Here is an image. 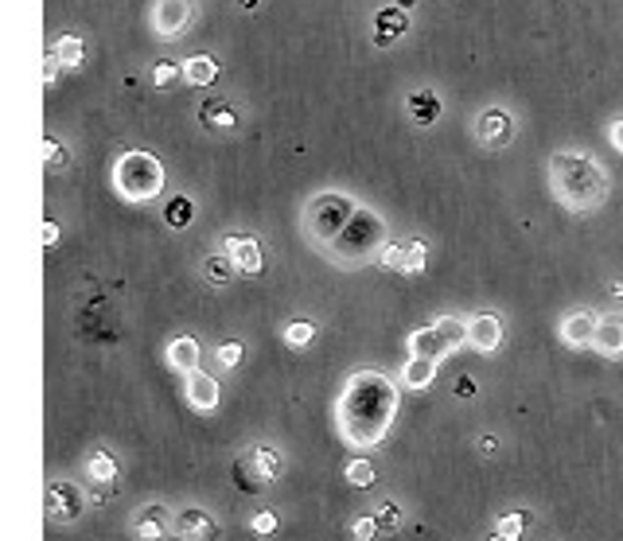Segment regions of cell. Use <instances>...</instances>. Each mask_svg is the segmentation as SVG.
I'll return each mask as SVG.
<instances>
[{
  "label": "cell",
  "instance_id": "1",
  "mask_svg": "<svg viewBox=\"0 0 623 541\" xmlns=\"http://www.w3.org/2000/svg\"><path fill=\"white\" fill-rule=\"evenodd\" d=\"M394 405L398 390L378 370H359L339 398V429L351 444H378L382 432L390 429Z\"/></svg>",
  "mask_w": 623,
  "mask_h": 541
},
{
  "label": "cell",
  "instance_id": "2",
  "mask_svg": "<svg viewBox=\"0 0 623 541\" xmlns=\"http://www.w3.org/2000/svg\"><path fill=\"white\" fill-rule=\"evenodd\" d=\"M549 187L553 199L569 211H596L608 199V172L585 152H553L549 156Z\"/></svg>",
  "mask_w": 623,
  "mask_h": 541
},
{
  "label": "cell",
  "instance_id": "3",
  "mask_svg": "<svg viewBox=\"0 0 623 541\" xmlns=\"http://www.w3.org/2000/svg\"><path fill=\"white\" fill-rule=\"evenodd\" d=\"M390 242L386 238V223H382L374 211H354V218L347 223V230L335 238L332 246H327V257H332L335 265H347V269H354V265H366L374 257V253H382V246Z\"/></svg>",
  "mask_w": 623,
  "mask_h": 541
},
{
  "label": "cell",
  "instance_id": "4",
  "mask_svg": "<svg viewBox=\"0 0 623 541\" xmlns=\"http://www.w3.org/2000/svg\"><path fill=\"white\" fill-rule=\"evenodd\" d=\"M113 191L125 203H152L164 191V164L152 152H122L113 164Z\"/></svg>",
  "mask_w": 623,
  "mask_h": 541
},
{
  "label": "cell",
  "instance_id": "5",
  "mask_svg": "<svg viewBox=\"0 0 623 541\" xmlns=\"http://www.w3.org/2000/svg\"><path fill=\"white\" fill-rule=\"evenodd\" d=\"M354 211H359V206H354V199H347V196H335V191L316 196L304 206V238H312V242L327 250V246L347 230Z\"/></svg>",
  "mask_w": 623,
  "mask_h": 541
},
{
  "label": "cell",
  "instance_id": "6",
  "mask_svg": "<svg viewBox=\"0 0 623 541\" xmlns=\"http://www.w3.org/2000/svg\"><path fill=\"white\" fill-rule=\"evenodd\" d=\"M191 20H196V4H191V0H157V9H152V32H157V39H176L184 36Z\"/></svg>",
  "mask_w": 623,
  "mask_h": 541
},
{
  "label": "cell",
  "instance_id": "7",
  "mask_svg": "<svg viewBox=\"0 0 623 541\" xmlns=\"http://www.w3.org/2000/svg\"><path fill=\"white\" fill-rule=\"evenodd\" d=\"M475 137H479V144L491 152L507 149L514 140V117L507 110H499V105H491V110H484L475 117Z\"/></svg>",
  "mask_w": 623,
  "mask_h": 541
},
{
  "label": "cell",
  "instance_id": "8",
  "mask_svg": "<svg viewBox=\"0 0 623 541\" xmlns=\"http://www.w3.org/2000/svg\"><path fill=\"white\" fill-rule=\"evenodd\" d=\"M83 491L75 483H51L47 487V518L51 523H75L78 514H83Z\"/></svg>",
  "mask_w": 623,
  "mask_h": 541
},
{
  "label": "cell",
  "instance_id": "9",
  "mask_svg": "<svg viewBox=\"0 0 623 541\" xmlns=\"http://www.w3.org/2000/svg\"><path fill=\"white\" fill-rule=\"evenodd\" d=\"M223 253L242 273H261V265H265V257H261V242L258 238H250V234H226Z\"/></svg>",
  "mask_w": 623,
  "mask_h": 541
},
{
  "label": "cell",
  "instance_id": "10",
  "mask_svg": "<svg viewBox=\"0 0 623 541\" xmlns=\"http://www.w3.org/2000/svg\"><path fill=\"white\" fill-rule=\"evenodd\" d=\"M468 347H475L479 355H491L502 347V324L491 312H479V316L468 319Z\"/></svg>",
  "mask_w": 623,
  "mask_h": 541
},
{
  "label": "cell",
  "instance_id": "11",
  "mask_svg": "<svg viewBox=\"0 0 623 541\" xmlns=\"http://www.w3.org/2000/svg\"><path fill=\"white\" fill-rule=\"evenodd\" d=\"M596 327H600V319L593 316V312H585V309H573L565 319H561V327H558V336H561V343L565 347H593V339H596Z\"/></svg>",
  "mask_w": 623,
  "mask_h": 541
},
{
  "label": "cell",
  "instance_id": "12",
  "mask_svg": "<svg viewBox=\"0 0 623 541\" xmlns=\"http://www.w3.org/2000/svg\"><path fill=\"white\" fill-rule=\"evenodd\" d=\"M184 393H187V405H196L199 413L219 410V398H223V390H219V382H214L211 374H203V370H191V374H187Z\"/></svg>",
  "mask_w": 623,
  "mask_h": 541
},
{
  "label": "cell",
  "instance_id": "13",
  "mask_svg": "<svg viewBox=\"0 0 623 541\" xmlns=\"http://www.w3.org/2000/svg\"><path fill=\"white\" fill-rule=\"evenodd\" d=\"M410 32V12L406 9H382V12H374V43L378 47H390L394 39H401Z\"/></svg>",
  "mask_w": 623,
  "mask_h": 541
},
{
  "label": "cell",
  "instance_id": "14",
  "mask_svg": "<svg viewBox=\"0 0 623 541\" xmlns=\"http://www.w3.org/2000/svg\"><path fill=\"white\" fill-rule=\"evenodd\" d=\"M199 125H203L207 133H234L238 129V113H234V105L223 102V98H207V102L199 105Z\"/></svg>",
  "mask_w": 623,
  "mask_h": 541
},
{
  "label": "cell",
  "instance_id": "15",
  "mask_svg": "<svg viewBox=\"0 0 623 541\" xmlns=\"http://www.w3.org/2000/svg\"><path fill=\"white\" fill-rule=\"evenodd\" d=\"M448 351H452V343H448V336L440 331L437 324L421 327V331H413L410 336V355H421V358H445Z\"/></svg>",
  "mask_w": 623,
  "mask_h": 541
},
{
  "label": "cell",
  "instance_id": "16",
  "mask_svg": "<svg viewBox=\"0 0 623 541\" xmlns=\"http://www.w3.org/2000/svg\"><path fill=\"white\" fill-rule=\"evenodd\" d=\"M199 355H203V351H199V343L191 336H176L167 343V366L179 374L199 370Z\"/></svg>",
  "mask_w": 623,
  "mask_h": 541
},
{
  "label": "cell",
  "instance_id": "17",
  "mask_svg": "<svg viewBox=\"0 0 623 541\" xmlns=\"http://www.w3.org/2000/svg\"><path fill=\"white\" fill-rule=\"evenodd\" d=\"M179 533L187 541H219V523L207 511H184L179 514Z\"/></svg>",
  "mask_w": 623,
  "mask_h": 541
},
{
  "label": "cell",
  "instance_id": "18",
  "mask_svg": "<svg viewBox=\"0 0 623 541\" xmlns=\"http://www.w3.org/2000/svg\"><path fill=\"white\" fill-rule=\"evenodd\" d=\"M406 110H410L413 125H437L440 113H445V105H440V98L433 90H418V93H410Z\"/></svg>",
  "mask_w": 623,
  "mask_h": 541
},
{
  "label": "cell",
  "instance_id": "19",
  "mask_svg": "<svg viewBox=\"0 0 623 541\" xmlns=\"http://www.w3.org/2000/svg\"><path fill=\"white\" fill-rule=\"evenodd\" d=\"M593 347H596V351H600L605 358H620V355H623V319H600Z\"/></svg>",
  "mask_w": 623,
  "mask_h": 541
},
{
  "label": "cell",
  "instance_id": "20",
  "mask_svg": "<svg viewBox=\"0 0 623 541\" xmlns=\"http://www.w3.org/2000/svg\"><path fill=\"white\" fill-rule=\"evenodd\" d=\"M433 378H437V358L410 355V363L401 366V382H406V390H425Z\"/></svg>",
  "mask_w": 623,
  "mask_h": 541
},
{
  "label": "cell",
  "instance_id": "21",
  "mask_svg": "<svg viewBox=\"0 0 623 541\" xmlns=\"http://www.w3.org/2000/svg\"><path fill=\"white\" fill-rule=\"evenodd\" d=\"M214 78H219V59H214V55L184 59V83L187 86H211Z\"/></svg>",
  "mask_w": 623,
  "mask_h": 541
},
{
  "label": "cell",
  "instance_id": "22",
  "mask_svg": "<svg viewBox=\"0 0 623 541\" xmlns=\"http://www.w3.org/2000/svg\"><path fill=\"white\" fill-rule=\"evenodd\" d=\"M167 533V511L164 506H145L137 514V538L140 541H164Z\"/></svg>",
  "mask_w": 623,
  "mask_h": 541
},
{
  "label": "cell",
  "instance_id": "23",
  "mask_svg": "<svg viewBox=\"0 0 623 541\" xmlns=\"http://www.w3.org/2000/svg\"><path fill=\"white\" fill-rule=\"evenodd\" d=\"M246 464L258 471L261 483H273V479H281V471H285V467H281V456L273 449H253L250 456H246Z\"/></svg>",
  "mask_w": 623,
  "mask_h": 541
},
{
  "label": "cell",
  "instance_id": "24",
  "mask_svg": "<svg viewBox=\"0 0 623 541\" xmlns=\"http://www.w3.org/2000/svg\"><path fill=\"white\" fill-rule=\"evenodd\" d=\"M164 223L172 226V230H184V226L196 223V203L187 196H176L172 203L164 206Z\"/></svg>",
  "mask_w": 623,
  "mask_h": 541
},
{
  "label": "cell",
  "instance_id": "25",
  "mask_svg": "<svg viewBox=\"0 0 623 541\" xmlns=\"http://www.w3.org/2000/svg\"><path fill=\"white\" fill-rule=\"evenodd\" d=\"M531 523H534V514H531V511H511V514H502L495 530H499L502 541H519L522 533L531 530Z\"/></svg>",
  "mask_w": 623,
  "mask_h": 541
},
{
  "label": "cell",
  "instance_id": "26",
  "mask_svg": "<svg viewBox=\"0 0 623 541\" xmlns=\"http://www.w3.org/2000/svg\"><path fill=\"white\" fill-rule=\"evenodd\" d=\"M234 273H238V265H234L226 253H214V257H207V262H203V277L211 280V285H219V289H223V285H230Z\"/></svg>",
  "mask_w": 623,
  "mask_h": 541
},
{
  "label": "cell",
  "instance_id": "27",
  "mask_svg": "<svg viewBox=\"0 0 623 541\" xmlns=\"http://www.w3.org/2000/svg\"><path fill=\"white\" fill-rule=\"evenodd\" d=\"M86 471H90L98 483H110V479L117 476V460H113L105 449H94L90 456H86Z\"/></svg>",
  "mask_w": 623,
  "mask_h": 541
},
{
  "label": "cell",
  "instance_id": "28",
  "mask_svg": "<svg viewBox=\"0 0 623 541\" xmlns=\"http://www.w3.org/2000/svg\"><path fill=\"white\" fill-rule=\"evenodd\" d=\"M83 55H86V43L78 36H63L55 43V59L63 66H78V63H83Z\"/></svg>",
  "mask_w": 623,
  "mask_h": 541
},
{
  "label": "cell",
  "instance_id": "29",
  "mask_svg": "<svg viewBox=\"0 0 623 541\" xmlns=\"http://www.w3.org/2000/svg\"><path fill=\"white\" fill-rule=\"evenodd\" d=\"M425 253L428 246L421 242V238L406 242V265H401V273H406V277H421V273H425Z\"/></svg>",
  "mask_w": 623,
  "mask_h": 541
},
{
  "label": "cell",
  "instance_id": "30",
  "mask_svg": "<svg viewBox=\"0 0 623 541\" xmlns=\"http://www.w3.org/2000/svg\"><path fill=\"white\" fill-rule=\"evenodd\" d=\"M179 78H184V63H172V59H160V63L152 66V83H157V86H176Z\"/></svg>",
  "mask_w": 623,
  "mask_h": 541
},
{
  "label": "cell",
  "instance_id": "31",
  "mask_svg": "<svg viewBox=\"0 0 623 541\" xmlns=\"http://www.w3.org/2000/svg\"><path fill=\"white\" fill-rule=\"evenodd\" d=\"M312 339H316V324H304V319H297V324L285 327V343L297 347V351L312 343Z\"/></svg>",
  "mask_w": 623,
  "mask_h": 541
},
{
  "label": "cell",
  "instance_id": "32",
  "mask_svg": "<svg viewBox=\"0 0 623 541\" xmlns=\"http://www.w3.org/2000/svg\"><path fill=\"white\" fill-rule=\"evenodd\" d=\"M347 483H351V487H371L374 483V464H371V460H351V464H347Z\"/></svg>",
  "mask_w": 623,
  "mask_h": 541
},
{
  "label": "cell",
  "instance_id": "33",
  "mask_svg": "<svg viewBox=\"0 0 623 541\" xmlns=\"http://www.w3.org/2000/svg\"><path fill=\"white\" fill-rule=\"evenodd\" d=\"M437 327H440V331H445V336H448V343H452V351L468 343V324H460L457 316H440V319H437Z\"/></svg>",
  "mask_w": 623,
  "mask_h": 541
},
{
  "label": "cell",
  "instance_id": "34",
  "mask_svg": "<svg viewBox=\"0 0 623 541\" xmlns=\"http://www.w3.org/2000/svg\"><path fill=\"white\" fill-rule=\"evenodd\" d=\"M378 262L386 265V269L401 273V265H406V242H386V246H382V253H378Z\"/></svg>",
  "mask_w": 623,
  "mask_h": 541
},
{
  "label": "cell",
  "instance_id": "35",
  "mask_svg": "<svg viewBox=\"0 0 623 541\" xmlns=\"http://www.w3.org/2000/svg\"><path fill=\"white\" fill-rule=\"evenodd\" d=\"M277 514L273 511H261V514H253V523H250V530L258 533V538H273L277 533Z\"/></svg>",
  "mask_w": 623,
  "mask_h": 541
},
{
  "label": "cell",
  "instance_id": "36",
  "mask_svg": "<svg viewBox=\"0 0 623 541\" xmlns=\"http://www.w3.org/2000/svg\"><path fill=\"white\" fill-rule=\"evenodd\" d=\"M374 518H378L382 533L401 530V511H398V506H394V503H382V506H378V514H374Z\"/></svg>",
  "mask_w": 623,
  "mask_h": 541
},
{
  "label": "cell",
  "instance_id": "37",
  "mask_svg": "<svg viewBox=\"0 0 623 541\" xmlns=\"http://www.w3.org/2000/svg\"><path fill=\"white\" fill-rule=\"evenodd\" d=\"M238 363H242V343H238V339H226V343L219 347V366L234 370Z\"/></svg>",
  "mask_w": 623,
  "mask_h": 541
},
{
  "label": "cell",
  "instance_id": "38",
  "mask_svg": "<svg viewBox=\"0 0 623 541\" xmlns=\"http://www.w3.org/2000/svg\"><path fill=\"white\" fill-rule=\"evenodd\" d=\"M43 152H47V168H66V164H71V152H66V144L59 149V140L47 137Z\"/></svg>",
  "mask_w": 623,
  "mask_h": 541
},
{
  "label": "cell",
  "instance_id": "39",
  "mask_svg": "<svg viewBox=\"0 0 623 541\" xmlns=\"http://www.w3.org/2000/svg\"><path fill=\"white\" fill-rule=\"evenodd\" d=\"M351 533H354V541H374L382 533V526H378V518H359V523L351 526Z\"/></svg>",
  "mask_w": 623,
  "mask_h": 541
},
{
  "label": "cell",
  "instance_id": "40",
  "mask_svg": "<svg viewBox=\"0 0 623 541\" xmlns=\"http://www.w3.org/2000/svg\"><path fill=\"white\" fill-rule=\"evenodd\" d=\"M608 140H612V149L623 152V117H615L612 129H608Z\"/></svg>",
  "mask_w": 623,
  "mask_h": 541
},
{
  "label": "cell",
  "instance_id": "41",
  "mask_svg": "<svg viewBox=\"0 0 623 541\" xmlns=\"http://www.w3.org/2000/svg\"><path fill=\"white\" fill-rule=\"evenodd\" d=\"M457 398H475V382H472V378H460V382H457Z\"/></svg>",
  "mask_w": 623,
  "mask_h": 541
},
{
  "label": "cell",
  "instance_id": "42",
  "mask_svg": "<svg viewBox=\"0 0 623 541\" xmlns=\"http://www.w3.org/2000/svg\"><path fill=\"white\" fill-rule=\"evenodd\" d=\"M479 452H484V456H495V452H499V440L484 437V440H479Z\"/></svg>",
  "mask_w": 623,
  "mask_h": 541
},
{
  "label": "cell",
  "instance_id": "43",
  "mask_svg": "<svg viewBox=\"0 0 623 541\" xmlns=\"http://www.w3.org/2000/svg\"><path fill=\"white\" fill-rule=\"evenodd\" d=\"M234 4H238L242 12H258L261 9V0H234Z\"/></svg>",
  "mask_w": 623,
  "mask_h": 541
},
{
  "label": "cell",
  "instance_id": "44",
  "mask_svg": "<svg viewBox=\"0 0 623 541\" xmlns=\"http://www.w3.org/2000/svg\"><path fill=\"white\" fill-rule=\"evenodd\" d=\"M413 4H418V0H398V9H406V12H410Z\"/></svg>",
  "mask_w": 623,
  "mask_h": 541
},
{
  "label": "cell",
  "instance_id": "45",
  "mask_svg": "<svg viewBox=\"0 0 623 541\" xmlns=\"http://www.w3.org/2000/svg\"><path fill=\"white\" fill-rule=\"evenodd\" d=\"M612 297H623V280L620 285H612Z\"/></svg>",
  "mask_w": 623,
  "mask_h": 541
},
{
  "label": "cell",
  "instance_id": "46",
  "mask_svg": "<svg viewBox=\"0 0 623 541\" xmlns=\"http://www.w3.org/2000/svg\"><path fill=\"white\" fill-rule=\"evenodd\" d=\"M487 541H502V538H499V533H491V538H487Z\"/></svg>",
  "mask_w": 623,
  "mask_h": 541
},
{
  "label": "cell",
  "instance_id": "47",
  "mask_svg": "<svg viewBox=\"0 0 623 541\" xmlns=\"http://www.w3.org/2000/svg\"><path fill=\"white\" fill-rule=\"evenodd\" d=\"M176 541H187V538H184V533H179V538H176Z\"/></svg>",
  "mask_w": 623,
  "mask_h": 541
}]
</instances>
